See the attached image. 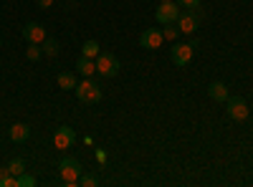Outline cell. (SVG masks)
Returning <instances> with one entry per match:
<instances>
[{"label": "cell", "mask_w": 253, "mask_h": 187, "mask_svg": "<svg viewBox=\"0 0 253 187\" xmlns=\"http://www.w3.org/2000/svg\"><path fill=\"white\" fill-rule=\"evenodd\" d=\"M74 91H76L81 104H99L101 101V84L94 81L91 76H84V81H79Z\"/></svg>", "instance_id": "1"}, {"label": "cell", "mask_w": 253, "mask_h": 187, "mask_svg": "<svg viewBox=\"0 0 253 187\" xmlns=\"http://www.w3.org/2000/svg\"><path fill=\"white\" fill-rule=\"evenodd\" d=\"M58 172H61V182L63 185H66V187H76L84 167H81V162L76 157H63L58 162Z\"/></svg>", "instance_id": "2"}, {"label": "cell", "mask_w": 253, "mask_h": 187, "mask_svg": "<svg viewBox=\"0 0 253 187\" xmlns=\"http://www.w3.org/2000/svg\"><path fill=\"white\" fill-rule=\"evenodd\" d=\"M122 64H119V58L114 53H99L96 56V74L104 76V78H114L119 74Z\"/></svg>", "instance_id": "3"}, {"label": "cell", "mask_w": 253, "mask_h": 187, "mask_svg": "<svg viewBox=\"0 0 253 187\" xmlns=\"http://www.w3.org/2000/svg\"><path fill=\"white\" fill-rule=\"evenodd\" d=\"M180 13H182V8L175 3V0H170V3H160L155 18H157V23H160V26H167V23H177Z\"/></svg>", "instance_id": "4"}, {"label": "cell", "mask_w": 253, "mask_h": 187, "mask_svg": "<svg viewBox=\"0 0 253 187\" xmlns=\"http://www.w3.org/2000/svg\"><path fill=\"white\" fill-rule=\"evenodd\" d=\"M228 116L233 119V121H246L248 119V104H246V99L243 96H228Z\"/></svg>", "instance_id": "5"}, {"label": "cell", "mask_w": 253, "mask_h": 187, "mask_svg": "<svg viewBox=\"0 0 253 187\" xmlns=\"http://www.w3.org/2000/svg\"><path fill=\"white\" fill-rule=\"evenodd\" d=\"M162 43H165V36H162L160 28H144L142 36H139V46L142 48L157 51V48H162Z\"/></svg>", "instance_id": "6"}, {"label": "cell", "mask_w": 253, "mask_h": 187, "mask_svg": "<svg viewBox=\"0 0 253 187\" xmlns=\"http://www.w3.org/2000/svg\"><path fill=\"white\" fill-rule=\"evenodd\" d=\"M74 144H76V132L71 127L63 124V127L56 129V134H53V147L56 150H71Z\"/></svg>", "instance_id": "7"}, {"label": "cell", "mask_w": 253, "mask_h": 187, "mask_svg": "<svg viewBox=\"0 0 253 187\" xmlns=\"http://www.w3.org/2000/svg\"><path fill=\"white\" fill-rule=\"evenodd\" d=\"M193 53H195V48L190 46V43H175L172 46V64L175 66H187L190 61H193Z\"/></svg>", "instance_id": "8"}, {"label": "cell", "mask_w": 253, "mask_h": 187, "mask_svg": "<svg viewBox=\"0 0 253 187\" xmlns=\"http://www.w3.org/2000/svg\"><path fill=\"white\" fill-rule=\"evenodd\" d=\"M23 38L28 43H43L46 40V28L41 23H26L23 26Z\"/></svg>", "instance_id": "9"}, {"label": "cell", "mask_w": 253, "mask_h": 187, "mask_svg": "<svg viewBox=\"0 0 253 187\" xmlns=\"http://www.w3.org/2000/svg\"><path fill=\"white\" fill-rule=\"evenodd\" d=\"M198 26H200V20H198L193 13H190V10L180 13V18H177V28H180V33L190 36V33H195V31H198Z\"/></svg>", "instance_id": "10"}, {"label": "cell", "mask_w": 253, "mask_h": 187, "mask_svg": "<svg viewBox=\"0 0 253 187\" xmlns=\"http://www.w3.org/2000/svg\"><path fill=\"white\" fill-rule=\"evenodd\" d=\"M208 96L218 104H223V101H228V86L223 81H213V84H208Z\"/></svg>", "instance_id": "11"}, {"label": "cell", "mask_w": 253, "mask_h": 187, "mask_svg": "<svg viewBox=\"0 0 253 187\" xmlns=\"http://www.w3.org/2000/svg\"><path fill=\"white\" fill-rule=\"evenodd\" d=\"M8 137L13 142H26L31 137V127H28V124H23V121H18V124H13V127L8 129Z\"/></svg>", "instance_id": "12"}, {"label": "cell", "mask_w": 253, "mask_h": 187, "mask_svg": "<svg viewBox=\"0 0 253 187\" xmlns=\"http://www.w3.org/2000/svg\"><path fill=\"white\" fill-rule=\"evenodd\" d=\"M76 71H79L81 76L96 74V61H94V58H86V56H81V58L76 61Z\"/></svg>", "instance_id": "13"}, {"label": "cell", "mask_w": 253, "mask_h": 187, "mask_svg": "<svg viewBox=\"0 0 253 187\" xmlns=\"http://www.w3.org/2000/svg\"><path fill=\"white\" fill-rule=\"evenodd\" d=\"M58 89H63V91H74L76 89V84H79V81H76V76L74 74H66V71H63V74H58Z\"/></svg>", "instance_id": "14"}, {"label": "cell", "mask_w": 253, "mask_h": 187, "mask_svg": "<svg viewBox=\"0 0 253 187\" xmlns=\"http://www.w3.org/2000/svg\"><path fill=\"white\" fill-rule=\"evenodd\" d=\"M101 53L99 43L96 40H84V46H81V56H86V58H96Z\"/></svg>", "instance_id": "15"}, {"label": "cell", "mask_w": 253, "mask_h": 187, "mask_svg": "<svg viewBox=\"0 0 253 187\" xmlns=\"http://www.w3.org/2000/svg\"><path fill=\"white\" fill-rule=\"evenodd\" d=\"M8 172H10V175H15V177H18V175H23V172H26V159L13 157V159L8 162Z\"/></svg>", "instance_id": "16"}, {"label": "cell", "mask_w": 253, "mask_h": 187, "mask_svg": "<svg viewBox=\"0 0 253 187\" xmlns=\"http://www.w3.org/2000/svg\"><path fill=\"white\" fill-rule=\"evenodd\" d=\"M162 36H165V40H177L182 33H180V28H177V23H167L165 28H162Z\"/></svg>", "instance_id": "17"}, {"label": "cell", "mask_w": 253, "mask_h": 187, "mask_svg": "<svg viewBox=\"0 0 253 187\" xmlns=\"http://www.w3.org/2000/svg\"><path fill=\"white\" fill-rule=\"evenodd\" d=\"M41 48H43V53L46 56H58V40H53V38H46L43 43H41Z\"/></svg>", "instance_id": "18"}, {"label": "cell", "mask_w": 253, "mask_h": 187, "mask_svg": "<svg viewBox=\"0 0 253 187\" xmlns=\"http://www.w3.org/2000/svg\"><path fill=\"white\" fill-rule=\"evenodd\" d=\"M41 56H43V48H41V43H28V48H26V58H28V61H38Z\"/></svg>", "instance_id": "19"}, {"label": "cell", "mask_w": 253, "mask_h": 187, "mask_svg": "<svg viewBox=\"0 0 253 187\" xmlns=\"http://www.w3.org/2000/svg\"><path fill=\"white\" fill-rule=\"evenodd\" d=\"M79 185H81V187H96V185H99V177H96V175H89V172H86V175L81 172Z\"/></svg>", "instance_id": "20"}, {"label": "cell", "mask_w": 253, "mask_h": 187, "mask_svg": "<svg viewBox=\"0 0 253 187\" xmlns=\"http://www.w3.org/2000/svg\"><path fill=\"white\" fill-rule=\"evenodd\" d=\"M15 180H18V187H36V177H33V175H28V172L18 175Z\"/></svg>", "instance_id": "21"}, {"label": "cell", "mask_w": 253, "mask_h": 187, "mask_svg": "<svg viewBox=\"0 0 253 187\" xmlns=\"http://www.w3.org/2000/svg\"><path fill=\"white\" fill-rule=\"evenodd\" d=\"M175 3H177L180 8L190 10V8H198V5H200V0H175Z\"/></svg>", "instance_id": "22"}, {"label": "cell", "mask_w": 253, "mask_h": 187, "mask_svg": "<svg viewBox=\"0 0 253 187\" xmlns=\"http://www.w3.org/2000/svg\"><path fill=\"white\" fill-rule=\"evenodd\" d=\"M190 13H193V15H195V18L200 20V23H203V20H205V10H203L200 5H198V8H190Z\"/></svg>", "instance_id": "23"}, {"label": "cell", "mask_w": 253, "mask_h": 187, "mask_svg": "<svg viewBox=\"0 0 253 187\" xmlns=\"http://www.w3.org/2000/svg\"><path fill=\"white\" fill-rule=\"evenodd\" d=\"M36 3H38V8H43V10H46V8L53 5V0H36Z\"/></svg>", "instance_id": "24"}, {"label": "cell", "mask_w": 253, "mask_h": 187, "mask_svg": "<svg viewBox=\"0 0 253 187\" xmlns=\"http://www.w3.org/2000/svg\"><path fill=\"white\" fill-rule=\"evenodd\" d=\"M96 162H107V152L104 150H96Z\"/></svg>", "instance_id": "25"}, {"label": "cell", "mask_w": 253, "mask_h": 187, "mask_svg": "<svg viewBox=\"0 0 253 187\" xmlns=\"http://www.w3.org/2000/svg\"><path fill=\"white\" fill-rule=\"evenodd\" d=\"M10 172H8V167H0V185H3L5 182V177H8Z\"/></svg>", "instance_id": "26"}, {"label": "cell", "mask_w": 253, "mask_h": 187, "mask_svg": "<svg viewBox=\"0 0 253 187\" xmlns=\"http://www.w3.org/2000/svg\"><path fill=\"white\" fill-rule=\"evenodd\" d=\"M160 3H170V0H160Z\"/></svg>", "instance_id": "27"}, {"label": "cell", "mask_w": 253, "mask_h": 187, "mask_svg": "<svg viewBox=\"0 0 253 187\" xmlns=\"http://www.w3.org/2000/svg\"><path fill=\"white\" fill-rule=\"evenodd\" d=\"M0 46H3V40H0Z\"/></svg>", "instance_id": "28"}]
</instances>
